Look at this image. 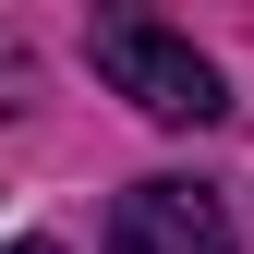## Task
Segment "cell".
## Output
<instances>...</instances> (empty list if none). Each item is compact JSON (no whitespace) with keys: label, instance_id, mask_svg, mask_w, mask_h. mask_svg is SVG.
Returning <instances> with one entry per match:
<instances>
[{"label":"cell","instance_id":"obj_1","mask_svg":"<svg viewBox=\"0 0 254 254\" xmlns=\"http://www.w3.org/2000/svg\"><path fill=\"white\" fill-rule=\"evenodd\" d=\"M85 61H97V85H109V97H133L145 121H170V133L230 121L218 61L182 37V24H157V12H97V24H85Z\"/></svg>","mask_w":254,"mask_h":254},{"label":"cell","instance_id":"obj_2","mask_svg":"<svg viewBox=\"0 0 254 254\" xmlns=\"http://www.w3.org/2000/svg\"><path fill=\"white\" fill-rule=\"evenodd\" d=\"M109 254H230V206L206 182H133L109 206Z\"/></svg>","mask_w":254,"mask_h":254},{"label":"cell","instance_id":"obj_3","mask_svg":"<svg viewBox=\"0 0 254 254\" xmlns=\"http://www.w3.org/2000/svg\"><path fill=\"white\" fill-rule=\"evenodd\" d=\"M0 254H61V242H49V230H24V242H0Z\"/></svg>","mask_w":254,"mask_h":254}]
</instances>
